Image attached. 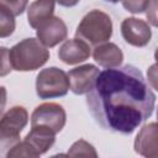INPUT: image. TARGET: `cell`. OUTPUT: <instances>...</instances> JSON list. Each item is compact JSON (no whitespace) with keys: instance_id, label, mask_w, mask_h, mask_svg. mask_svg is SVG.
<instances>
[{"instance_id":"cell-1","label":"cell","mask_w":158,"mask_h":158,"mask_svg":"<svg viewBox=\"0 0 158 158\" xmlns=\"http://www.w3.org/2000/svg\"><path fill=\"white\" fill-rule=\"evenodd\" d=\"M156 95L142 72L131 65L100 72L86 94V105L94 120L104 128L122 135L132 133L151 117Z\"/></svg>"},{"instance_id":"cell-2","label":"cell","mask_w":158,"mask_h":158,"mask_svg":"<svg viewBox=\"0 0 158 158\" xmlns=\"http://www.w3.org/2000/svg\"><path fill=\"white\" fill-rule=\"evenodd\" d=\"M49 51L38 38H25L9 49L11 68L17 72H32L47 63Z\"/></svg>"},{"instance_id":"cell-3","label":"cell","mask_w":158,"mask_h":158,"mask_svg":"<svg viewBox=\"0 0 158 158\" xmlns=\"http://www.w3.org/2000/svg\"><path fill=\"white\" fill-rule=\"evenodd\" d=\"M112 36V21L110 16L98 9L89 11L79 22L75 37L85 41L90 46H99L109 42Z\"/></svg>"},{"instance_id":"cell-4","label":"cell","mask_w":158,"mask_h":158,"mask_svg":"<svg viewBox=\"0 0 158 158\" xmlns=\"http://www.w3.org/2000/svg\"><path fill=\"white\" fill-rule=\"evenodd\" d=\"M69 88L70 81L68 73L57 67L44 68L36 77V93L41 99L64 96Z\"/></svg>"},{"instance_id":"cell-5","label":"cell","mask_w":158,"mask_h":158,"mask_svg":"<svg viewBox=\"0 0 158 158\" xmlns=\"http://www.w3.org/2000/svg\"><path fill=\"white\" fill-rule=\"evenodd\" d=\"M28 122V112L23 106H12L0 120V146L11 148L20 141V133Z\"/></svg>"},{"instance_id":"cell-6","label":"cell","mask_w":158,"mask_h":158,"mask_svg":"<svg viewBox=\"0 0 158 158\" xmlns=\"http://www.w3.org/2000/svg\"><path fill=\"white\" fill-rule=\"evenodd\" d=\"M67 122V114L62 105L57 102H43L38 105L31 115V126H42L58 133Z\"/></svg>"},{"instance_id":"cell-7","label":"cell","mask_w":158,"mask_h":158,"mask_svg":"<svg viewBox=\"0 0 158 158\" xmlns=\"http://www.w3.org/2000/svg\"><path fill=\"white\" fill-rule=\"evenodd\" d=\"M121 35L126 43L135 47H144L152 38L148 22L137 17H126L121 22Z\"/></svg>"},{"instance_id":"cell-8","label":"cell","mask_w":158,"mask_h":158,"mask_svg":"<svg viewBox=\"0 0 158 158\" xmlns=\"http://www.w3.org/2000/svg\"><path fill=\"white\" fill-rule=\"evenodd\" d=\"M100 70L94 64H84L75 67L68 72L70 90L77 95L88 94L95 85Z\"/></svg>"},{"instance_id":"cell-9","label":"cell","mask_w":158,"mask_h":158,"mask_svg":"<svg viewBox=\"0 0 158 158\" xmlns=\"http://www.w3.org/2000/svg\"><path fill=\"white\" fill-rule=\"evenodd\" d=\"M36 36L46 47L51 48L67 38L68 28L60 17L52 16L36 28Z\"/></svg>"},{"instance_id":"cell-10","label":"cell","mask_w":158,"mask_h":158,"mask_svg":"<svg viewBox=\"0 0 158 158\" xmlns=\"http://www.w3.org/2000/svg\"><path fill=\"white\" fill-rule=\"evenodd\" d=\"M135 152L146 158H158V122H149L138 131L135 142Z\"/></svg>"},{"instance_id":"cell-11","label":"cell","mask_w":158,"mask_h":158,"mask_svg":"<svg viewBox=\"0 0 158 158\" xmlns=\"http://www.w3.org/2000/svg\"><path fill=\"white\" fill-rule=\"evenodd\" d=\"M91 54L90 44H88L85 41L80 38H72L64 41V43L58 49V57L59 59L69 65L79 64L84 60H86Z\"/></svg>"},{"instance_id":"cell-12","label":"cell","mask_w":158,"mask_h":158,"mask_svg":"<svg viewBox=\"0 0 158 158\" xmlns=\"http://www.w3.org/2000/svg\"><path fill=\"white\" fill-rule=\"evenodd\" d=\"M31 131L25 136V141L32 147L36 156L46 153L56 142V132L42 126H31Z\"/></svg>"},{"instance_id":"cell-13","label":"cell","mask_w":158,"mask_h":158,"mask_svg":"<svg viewBox=\"0 0 158 158\" xmlns=\"http://www.w3.org/2000/svg\"><path fill=\"white\" fill-rule=\"evenodd\" d=\"M93 58L99 65L104 68H116L122 64L123 53L117 44L112 42H105L94 48Z\"/></svg>"},{"instance_id":"cell-14","label":"cell","mask_w":158,"mask_h":158,"mask_svg":"<svg viewBox=\"0 0 158 158\" xmlns=\"http://www.w3.org/2000/svg\"><path fill=\"white\" fill-rule=\"evenodd\" d=\"M56 0H35L27 7V21L32 28H37L42 22L51 19L54 12Z\"/></svg>"},{"instance_id":"cell-15","label":"cell","mask_w":158,"mask_h":158,"mask_svg":"<svg viewBox=\"0 0 158 158\" xmlns=\"http://www.w3.org/2000/svg\"><path fill=\"white\" fill-rule=\"evenodd\" d=\"M65 156L70 157H98V152L95 151L94 146L86 142L85 139H79L74 142Z\"/></svg>"},{"instance_id":"cell-16","label":"cell","mask_w":158,"mask_h":158,"mask_svg":"<svg viewBox=\"0 0 158 158\" xmlns=\"http://www.w3.org/2000/svg\"><path fill=\"white\" fill-rule=\"evenodd\" d=\"M15 31V16L4 6H0V37L5 38Z\"/></svg>"},{"instance_id":"cell-17","label":"cell","mask_w":158,"mask_h":158,"mask_svg":"<svg viewBox=\"0 0 158 158\" xmlns=\"http://www.w3.org/2000/svg\"><path fill=\"white\" fill-rule=\"evenodd\" d=\"M28 0H0V6L7 9L14 16L21 15L27 7Z\"/></svg>"},{"instance_id":"cell-18","label":"cell","mask_w":158,"mask_h":158,"mask_svg":"<svg viewBox=\"0 0 158 158\" xmlns=\"http://www.w3.org/2000/svg\"><path fill=\"white\" fill-rule=\"evenodd\" d=\"M151 0H121L122 6L131 14H142L147 10Z\"/></svg>"},{"instance_id":"cell-19","label":"cell","mask_w":158,"mask_h":158,"mask_svg":"<svg viewBox=\"0 0 158 158\" xmlns=\"http://www.w3.org/2000/svg\"><path fill=\"white\" fill-rule=\"evenodd\" d=\"M146 17L149 25L158 27V0L149 1V5L146 10Z\"/></svg>"},{"instance_id":"cell-20","label":"cell","mask_w":158,"mask_h":158,"mask_svg":"<svg viewBox=\"0 0 158 158\" xmlns=\"http://www.w3.org/2000/svg\"><path fill=\"white\" fill-rule=\"evenodd\" d=\"M147 81L154 90L158 91V63L152 64L147 69Z\"/></svg>"},{"instance_id":"cell-21","label":"cell","mask_w":158,"mask_h":158,"mask_svg":"<svg viewBox=\"0 0 158 158\" xmlns=\"http://www.w3.org/2000/svg\"><path fill=\"white\" fill-rule=\"evenodd\" d=\"M1 77H5L7 73H10L12 70L11 68V64H10V60H9V49L2 47L1 48Z\"/></svg>"},{"instance_id":"cell-22","label":"cell","mask_w":158,"mask_h":158,"mask_svg":"<svg viewBox=\"0 0 158 158\" xmlns=\"http://www.w3.org/2000/svg\"><path fill=\"white\" fill-rule=\"evenodd\" d=\"M60 6H64V7H73L75 6L80 0H56Z\"/></svg>"},{"instance_id":"cell-23","label":"cell","mask_w":158,"mask_h":158,"mask_svg":"<svg viewBox=\"0 0 158 158\" xmlns=\"http://www.w3.org/2000/svg\"><path fill=\"white\" fill-rule=\"evenodd\" d=\"M154 59H156V63H158V47L154 51Z\"/></svg>"},{"instance_id":"cell-24","label":"cell","mask_w":158,"mask_h":158,"mask_svg":"<svg viewBox=\"0 0 158 158\" xmlns=\"http://www.w3.org/2000/svg\"><path fill=\"white\" fill-rule=\"evenodd\" d=\"M105 1H107V2H111V4H116V2H118L120 0H105Z\"/></svg>"},{"instance_id":"cell-25","label":"cell","mask_w":158,"mask_h":158,"mask_svg":"<svg viewBox=\"0 0 158 158\" xmlns=\"http://www.w3.org/2000/svg\"><path fill=\"white\" fill-rule=\"evenodd\" d=\"M157 122H158V109H157Z\"/></svg>"}]
</instances>
